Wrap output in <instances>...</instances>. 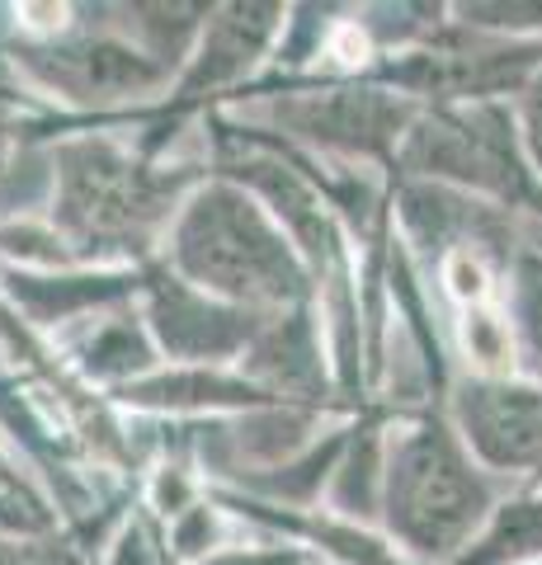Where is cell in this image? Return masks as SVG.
I'll list each match as a JSON object with an SVG mask.
<instances>
[{
  "label": "cell",
  "instance_id": "obj_1",
  "mask_svg": "<svg viewBox=\"0 0 542 565\" xmlns=\"http://www.w3.org/2000/svg\"><path fill=\"white\" fill-rule=\"evenodd\" d=\"M477 514V486L439 444H415L396 467V519L419 546H444Z\"/></svg>",
  "mask_w": 542,
  "mask_h": 565
},
{
  "label": "cell",
  "instance_id": "obj_4",
  "mask_svg": "<svg viewBox=\"0 0 542 565\" xmlns=\"http://www.w3.org/2000/svg\"><path fill=\"white\" fill-rule=\"evenodd\" d=\"M538 118H542V99H538Z\"/></svg>",
  "mask_w": 542,
  "mask_h": 565
},
{
  "label": "cell",
  "instance_id": "obj_2",
  "mask_svg": "<svg viewBox=\"0 0 542 565\" xmlns=\"http://www.w3.org/2000/svg\"><path fill=\"white\" fill-rule=\"evenodd\" d=\"M184 241H213V250H189V264L208 278H222V288H251V292H278L269 278L288 274L284 259L274 255V241L259 232L251 212H241L236 203L232 207H213L194 217V226L184 232Z\"/></svg>",
  "mask_w": 542,
  "mask_h": 565
},
{
  "label": "cell",
  "instance_id": "obj_3",
  "mask_svg": "<svg viewBox=\"0 0 542 565\" xmlns=\"http://www.w3.org/2000/svg\"><path fill=\"white\" fill-rule=\"evenodd\" d=\"M510 392H500V401H491L477 419V438L486 444L491 457H529L542 444V411L538 401H504Z\"/></svg>",
  "mask_w": 542,
  "mask_h": 565
}]
</instances>
